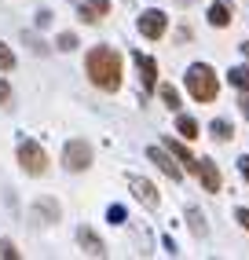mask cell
<instances>
[{"label":"cell","mask_w":249,"mask_h":260,"mask_svg":"<svg viewBox=\"0 0 249 260\" xmlns=\"http://www.w3.org/2000/svg\"><path fill=\"white\" fill-rule=\"evenodd\" d=\"M238 107H242V114L249 117V95H242V99H238Z\"/></svg>","instance_id":"obj_25"},{"label":"cell","mask_w":249,"mask_h":260,"mask_svg":"<svg viewBox=\"0 0 249 260\" xmlns=\"http://www.w3.org/2000/svg\"><path fill=\"white\" fill-rule=\"evenodd\" d=\"M147 158H150L154 165H162V172H165L169 180H180V176H183V169L176 165V154H172V150L165 154V150H158V147H150V150H147Z\"/></svg>","instance_id":"obj_6"},{"label":"cell","mask_w":249,"mask_h":260,"mask_svg":"<svg viewBox=\"0 0 249 260\" xmlns=\"http://www.w3.org/2000/svg\"><path fill=\"white\" fill-rule=\"evenodd\" d=\"M238 223H242V228H249V209H238Z\"/></svg>","instance_id":"obj_24"},{"label":"cell","mask_w":249,"mask_h":260,"mask_svg":"<svg viewBox=\"0 0 249 260\" xmlns=\"http://www.w3.org/2000/svg\"><path fill=\"white\" fill-rule=\"evenodd\" d=\"M129 183H132L136 198L143 202L147 209H158V190H154V183H150V180H143V176H129Z\"/></svg>","instance_id":"obj_7"},{"label":"cell","mask_w":249,"mask_h":260,"mask_svg":"<svg viewBox=\"0 0 249 260\" xmlns=\"http://www.w3.org/2000/svg\"><path fill=\"white\" fill-rule=\"evenodd\" d=\"M19 165L29 172V176H44V172H48V154L33 140H22L19 143Z\"/></svg>","instance_id":"obj_3"},{"label":"cell","mask_w":249,"mask_h":260,"mask_svg":"<svg viewBox=\"0 0 249 260\" xmlns=\"http://www.w3.org/2000/svg\"><path fill=\"white\" fill-rule=\"evenodd\" d=\"M238 169H242V176L249 180V158H242V161H238Z\"/></svg>","instance_id":"obj_26"},{"label":"cell","mask_w":249,"mask_h":260,"mask_svg":"<svg viewBox=\"0 0 249 260\" xmlns=\"http://www.w3.org/2000/svg\"><path fill=\"white\" fill-rule=\"evenodd\" d=\"M77 238H81V246H84V253H88V256H103V253H106V249H103V242H99L92 231H88V228H81V231H77Z\"/></svg>","instance_id":"obj_11"},{"label":"cell","mask_w":249,"mask_h":260,"mask_svg":"<svg viewBox=\"0 0 249 260\" xmlns=\"http://www.w3.org/2000/svg\"><path fill=\"white\" fill-rule=\"evenodd\" d=\"M136 66L143 70V92H154V84H158V62L150 55H143V51H136Z\"/></svg>","instance_id":"obj_9"},{"label":"cell","mask_w":249,"mask_h":260,"mask_svg":"<svg viewBox=\"0 0 249 260\" xmlns=\"http://www.w3.org/2000/svg\"><path fill=\"white\" fill-rule=\"evenodd\" d=\"M187 216H191V231L198 235V238H205V220H202V209H191Z\"/></svg>","instance_id":"obj_17"},{"label":"cell","mask_w":249,"mask_h":260,"mask_svg":"<svg viewBox=\"0 0 249 260\" xmlns=\"http://www.w3.org/2000/svg\"><path fill=\"white\" fill-rule=\"evenodd\" d=\"M165 26H169V19H165L162 11H143V15H139V33H143V37H150V41L162 37Z\"/></svg>","instance_id":"obj_5"},{"label":"cell","mask_w":249,"mask_h":260,"mask_svg":"<svg viewBox=\"0 0 249 260\" xmlns=\"http://www.w3.org/2000/svg\"><path fill=\"white\" fill-rule=\"evenodd\" d=\"M11 99V88H8V81H0V103H8Z\"/></svg>","instance_id":"obj_22"},{"label":"cell","mask_w":249,"mask_h":260,"mask_svg":"<svg viewBox=\"0 0 249 260\" xmlns=\"http://www.w3.org/2000/svg\"><path fill=\"white\" fill-rule=\"evenodd\" d=\"M158 92H162V99H165V107H169V110H180V95H176L172 84H162Z\"/></svg>","instance_id":"obj_15"},{"label":"cell","mask_w":249,"mask_h":260,"mask_svg":"<svg viewBox=\"0 0 249 260\" xmlns=\"http://www.w3.org/2000/svg\"><path fill=\"white\" fill-rule=\"evenodd\" d=\"M187 92L198 99V103H212V99L220 95V81H216V74H212L205 62H194L191 70H187Z\"/></svg>","instance_id":"obj_2"},{"label":"cell","mask_w":249,"mask_h":260,"mask_svg":"<svg viewBox=\"0 0 249 260\" xmlns=\"http://www.w3.org/2000/svg\"><path fill=\"white\" fill-rule=\"evenodd\" d=\"M106 11H110V0H84L81 4V19L84 22H99Z\"/></svg>","instance_id":"obj_10"},{"label":"cell","mask_w":249,"mask_h":260,"mask_svg":"<svg viewBox=\"0 0 249 260\" xmlns=\"http://www.w3.org/2000/svg\"><path fill=\"white\" fill-rule=\"evenodd\" d=\"M11 66H15V55H11V48H8L4 41H0V74L11 70Z\"/></svg>","instance_id":"obj_18"},{"label":"cell","mask_w":249,"mask_h":260,"mask_svg":"<svg viewBox=\"0 0 249 260\" xmlns=\"http://www.w3.org/2000/svg\"><path fill=\"white\" fill-rule=\"evenodd\" d=\"M63 165L70 172H84L88 165H92V147H88L84 140H70L66 150H63Z\"/></svg>","instance_id":"obj_4"},{"label":"cell","mask_w":249,"mask_h":260,"mask_svg":"<svg viewBox=\"0 0 249 260\" xmlns=\"http://www.w3.org/2000/svg\"><path fill=\"white\" fill-rule=\"evenodd\" d=\"M231 84H235L238 92H249V66H235V70H231Z\"/></svg>","instance_id":"obj_14"},{"label":"cell","mask_w":249,"mask_h":260,"mask_svg":"<svg viewBox=\"0 0 249 260\" xmlns=\"http://www.w3.org/2000/svg\"><path fill=\"white\" fill-rule=\"evenodd\" d=\"M0 253H4V256H19V249H15L11 242H4V246H0Z\"/></svg>","instance_id":"obj_23"},{"label":"cell","mask_w":249,"mask_h":260,"mask_svg":"<svg viewBox=\"0 0 249 260\" xmlns=\"http://www.w3.org/2000/svg\"><path fill=\"white\" fill-rule=\"evenodd\" d=\"M209 22H212V26H227V22H231V11H227L224 0H216V4L209 8Z\"/></svg>","instance_id":"obj_12"},{"label":"cell","mask_w":249,"mask_h":260,"mask_svg":"<svg viewBox=\"0 0 249 260\" xmlns=\"http://www.w3.org/2000/svg\"><path fill=\"white\" fill-rule=\"evenodd\" d=\"M176 128H180L187 140H194V136H198V121H194V117H180V121H176Z\"/></svg>","instance_id":"obj_16"},{"label":"cell","mask_w":249,"mask_h":260,"mask_svg":"<svg viewBox=\"0 0 249 260\" xmlns=\"http://www.w3.org/2000/svg\"><path fill=\"white\" fill-rule=\"evenodd\" d=\"M106 216H110V223H124V209H121V205H110Z\"/></svg>","instance_id":"obj_21"},{"label":"cell","mask_w":249,"mask_h":260,"mask_svg":"<svg viewBox=\"0 0 249 260\" xmlns=\"http://www.w3.org/2000/svg\"><path fill=\"white\" fill-rule=\"evenodd\" d=\"M84 66H88L92 84H99L103 92H117V88H121V55H117L114 48H106V44L92 48Z\"/></svg>","instance_id":"obj_1"},{"label":"cell","mask_w":249,"mask_h":260,"mask_svg":"<svg viewBox=\"0 0 249 260\" xmlns=\"http://www.w3.org/2000/svg\"><path fill=\"white\" fill-rule=\"evenodd\" d=\"M165 147H169V150H172V154H176V161H183V165H187V169H194V161H198V158H194V154H191V150H187V147H183V143H176V140H169V143H165Z\"/></svg>","instance_id":"obj_13"},{"label":"cell","mask_w":249,"mask_h":260,"mask_svg":"<svg viewBox=\"0 0 249 260\" xmlns=\"http://www.w3.org/2000/svg\"><path fill=\"white\" fill-rule=\"evenodd\" d=\"M194 172H198V176H202L205 190H212V194H216V190H220V172H216V165H212L209 158H198V161H194Z\"/></svg>","instance_id":"obj_8"},{"label":"cell","mask_w":249,"mask_h":260,"mask_svg":"<svg viewBox=\"0 0 249 260\" xmlns=\"http://www.w3.org/2000/svg\"><path fill=\"white\" fill-rule=\"evenodd\" d=\"M212 136H216V140H231V136H235V132H231V125H227V121H212Z\"/></svg>","instance_id":"obj_19"},{"label":"cell","mask_w":249,"mask_h":260,"mask_svg":"<svg viewBox=\"0 0 249 260\" xmlns=\"http://www.w3.org/2000/svg\"><path fill=\"white\" fill-rule=\"evenodd\" d=\"M242 51H249V41H245V44H242Z\"/></svg>","instance_id":"obj_27"},{"label":"cell","mask_w":249,"mask_h":260,"mask_svg":"<svg viewBox=\"0 0 249 260\" xmlns=\"http://www.w3.org/2000/svg\"><path fill=\"white\" fill-rule=\"evenodd\" d=\"M63 51H74L77 48V37H74V33H59V41H55Z\"/></svg>","instance_id":"obj_20"}]
</instances>
